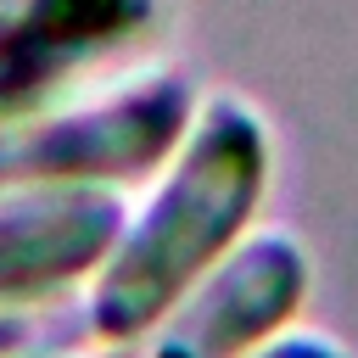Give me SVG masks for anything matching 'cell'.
<instances>
[{
  "label": "cell",
  "instance_id": "1",
  "mask_svg": "<svg viewBox=\"0 0 358 358\" xmlns=\"http://www.w3.org/2000/svg\"><path fill=\"white\" fill-rule=\"evenodd\" d=\"M274 179V134L263 112L229 90L207 95L157 168L145 201L123 218L101 268L84 280L90 347L123 341L151 324L190 280H201L224 252H235Z\"/></svg>",
  "mask_w": 358,
  "mask_h": 358
},
{
  "label": "cell",
  "instance_id": "2",
  "mask_svg": "<svg viewBox=\"0 0 358 358\" xmlns=\"http://www.w3.org/2000/svg\"><path fill=\"white\" fill-rule=\"evenodd\" d=\"M201 95L173 67H145L101 95H73L0 123V190L6 185H129L157 173Z\"/></svg>",
  "mask_w": 358,
  "mask_h": 358
},
{
  "label": "cell",
  "instance_id": "3",
  "mask_svg": "<svg viewBox=\"0 0 358 358\" xmlns=\"http://www.w3.org/2000/svg\"><path fill=\"white\" fill-rule=\"evenodd\" d=\"M313 263L291 229H252L201 280H190L151 324L106 341L95 358H246L280 336L308 302Z\"/></svg>",
  "mask_w": 358,
  "mask_h": 358
},
{
  "label": "cell",
  "instance_id": "4",
  "mask_svg": "<svg viewBox=\"0 0 358 358\" xmlns=\"http://www.w3.org/2000/svg\"><path fill=\"white\" fill-rule=\"evenodd\" d=\"M157 28V0H0V123L62 101Z\"/></svg>",
  "mask_w": 358,
  "mask_h": 358
},
{
  "label": "cell",
  "instance_id": "5",
  "mask_svg": "<svg viewBox=\"0 0 358 358\" xmlns=\"http://www.w3.org/2000/svg\"><path fill=\"white\" fill-rule=\"evenodd\" d=\"M129 218L112 185H6L0 190V302L78 291Z\"/></svg>",
  "mask_w": 358,
  "mask_h": 358
},
{
  "label": "cell",
  "instance_id": "6",
  "mask_svg": "<svg viewBox=\"0 0 358 358\" xmlns=\"http://www.w3.org/2000/svg\"><path fill=\"white\" fill-rule=\"evenodd\" d=\"M90 347V319L78 291L0 302V358H39V352H78Z\"/></svg>",
  "mask_w": 358,
  "mask_h": 358
},
{
  "label": "cell",
  "instance_id": "7",
  "mask_svg": "<svg viewBox=\"0 0 358 358\" xmlns=\"http://www.w3.org/2000/svg\"><path fill=\"white\" fill-rule=\"evenodd\" d=\"M246 358H352L336 336H324V330H280V336H268L263 347H252Z\"/></svg>",
  "mask_w": 358,
  "mask_h": 358
},
{
  "label": "cell",
  "instance_id": "8",
  "mask_svg": "<svg viewBox=\"0 0 358 358\" xmlns=\"http://www.w3.org/2000/svg\"><path fill=\"white\" fill-rule=\"evenodd\" d=\"M39 358H73V352H39Z\"/></svg>",
  "mask_w": 358,
  "mask_h": 358
}]
</instances>
